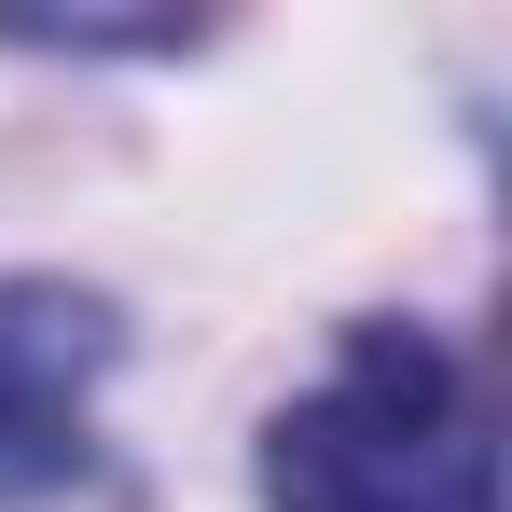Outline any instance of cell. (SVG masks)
<instances>
[{"instance_id": "cell-1", "label": "cell", "mask_w": 512, "mask_h": 512, "mask_svg": "<svg viewBox=\"0 0 512 512\" xmlns=\"http://www.w3.org/2000/svg\"><path fill=\"white\" fill-rule=\"evenodd\" d=\"M263 499L277 512H499V457H485V402H471L457 346L416 319H360L333 374L305 402H277Z\"/></svg>"}, {"instance_id": "cell-2", "label": "cell", "mask_w": 512, "mask_h": 512, "mask_svg": "<svg viewBox=\"0 0 512 512\" xmlns=\"http://www.w3.org/2000/svg\"><path fill=\"white\" fill-rule=\"evenodd\" d=\"M97 374H111V305L70 277L0 291V512H42L97 471Z\"/></svg>"}]
</instances>
